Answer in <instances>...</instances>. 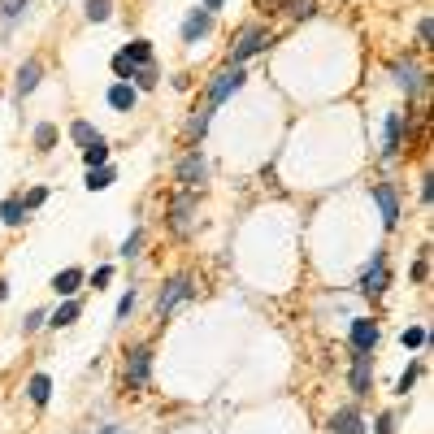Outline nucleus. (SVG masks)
I'll list each match as a JSON object with an SVG mask.
<instances>
[{
    "mask_svg": "<svg viewBox=\"0 0 434 434\" xmlns=\"http://www.w3.org/2000/svg\"><path fill=\"white\" fill-rule=\"evenodd\" d=\"M417 39H421V44H430V39H434V26H430V18H421V22H417Z\"/></svg>",
    "mask_w": 434,
    "mask_h": 434,
    "instance_id": "obj_39",
    "label": "nucleus"
},
{
    "mask_svg": "<svg viewBox=\"0 0 434 434\" xmlns=\"http://www.w3.org/2000/svg\"><path fill=\"white\" fill-rule=\"evenodd\" d=\"M204 178H208V166H204V156H200V148H196V152H187V156L178 161V183H183L187 191H196Z\"/></svg>",
    "mask_w": 434,
    "mask_h": 434,
    "instance_id": "obj_6",
    "label": "nucleus"
},
{
    "mask_svg": "<svg viewBox=\"0 0 434 434\" xmlns=\"http://www.w3.org/2000/svg\"><path fill=\"white\" fill-rule=\"evenodd\" d=\"M108 104L118 108V113H135V104H139V91L131 83H113L108 87Z\"/></svg>",
    "mask_w": 434,
    "mask_h": 434,
    "instance_id": "obj_15",
    "label": "nucleus"
},
{
    "mask_svg": "<svg viewBox=\"0 0 434 434\" xmlns=\"http://www.w3.org/2000/svg\"><path fill=\"white\" fill-rule=\"evenodd\" d=\"M100 434H126V430H122V425H104Z\"/></svg>",
    "mask_w": 434,
    "mask_h": 434,
    "instance_id": "obj_44",
    "label": "nucleus"
},
{
    "mask_svg": "<svg viewBox=\"0 0 434 434\" xmlns=\"http://www.w3.org/2000/svg\"><path fill=\"white\" fill-rule=\"evenodd\" d=\"M222 5H226V0H204V9H208V14H217Z\"/></svg>",
    "mask_w": 434,
    "mask_h": 434,
    "instance_id": "obj_42",
    "label": "nucleus"
},
{
    "mask_svg": "<svg viewBox=\"0 0 434 434\" xmlns=\"http://www.w3.org/2000/svg\"><path fill=\"white\" fill-rule=\"evenodd\" d=\"M191 213H196V191L174 196V204H170V226H174L178 235H187V231H191Z\"/></svg>",
    "mask_w": 434,
    "mask_h": 434,
    "instance_id": "obj_8",
    "label": "nucleus"
},
{
    "mask_svg": "<svg viewBox=\"0 0 434 434\" xmlns=\"http://www.w3.org/2000/svg\"><path fill=\"white\" fill-rule=\"evenodd\" d=\"M391 74H395V83L408 91V96H417V91H425V74L413 66V61H395L391 66Z\"/></svg>",
    "mask_w": 434,
    "mask_h": 434,
    "instance_id": "obj_12",
    "label": "nucleus"
},
{
    "mask_svg": "<svg viewBox=\"0 0 434 434\" xmlns=\"http://www.w3.org/2000/svg\"><path fill=\"white\" fill-rule=\"evenodd\" d=\"M104 283H113V265H100L96 274H91V287H96V291H100Z\"/></svg>",
    "mask_w": 434,
    "mask_h": 434,
    "instance_id": "obj_37",
    "label": "nucleus"
},
{
    "mask_svg": "<svg viewBox=\"0 0 434 434\" xmlns=\"http://www.w3.org/2000/svg\"><path fill=\"white\" fill-rule=\"evenodd\" d=\"M239 87H243V70H239V66H226L222 74H213V83H208V108L222 104L226 96H235Z\"/></svg>",
    "mask_w": 434,
    "mask_h": 434,
    "instance_id": "obj_3",
    "label": "nucleus"
},
{
    "mask_svg": "<svg viewBox=\"0 0 434 434\" xmlns=\"http://www.w3.org/2000/svg\"><path fill=\"white\" fill-rule=\"evenodd\" d=\"M313 14H317L313 0H291V18H313Z\"/></svg>",
    "mask_w": 434,
    "mask_h": 434,
    "instance_id": "obj_36",
    "label": "nucleus"
},
{
    "mask_svg": "<svg viewBox=\"0 0 434 434\" xmlns=\"http://www.w3.org/2000/svg\"><path fill=\"white\" fill-rule=\"evenodd\" d=\"M373 204H378V213H383V226L395 231L400 226V196H395V187L391 183H373Z\"/></svg>",
    "mask_w": 434,
    "mask_h": 434,
    "instance_id": "obj_4",
    "label": "nucleus"
},
{
    "mask_svg": "<svg viewBox=\"0 0 434 434\" xmlns=\"http://www.w3.org/2000/svg\"><path fill=\"white\" fill-rule=\"evenodd\" d=\"M400 343H404V348H421V343H425V326H408V330L400 335Z\"/></svg>",
    "mask_w": 434,
    "mask_h": 434,
    "instance_id": "obj_32",
    "label": "nucleus"
},
{
    "mask_svg": "<svg viewBox=\"0 0 434 434\" xmlns=\"http://www.w3.org/2000/svg\"><path fill=\"white\" fill-rule=\"evenodd\" d=\"M413 278H417V283H425V278H430V256H425V252H421V256H417V265H413Z\"/></svg>",
    "mask_w": 434,
    "mask_h": 434,
    "instance_id": "obj_38",
    "label": "nucleus"
},
{
    "mask_svg": "<svg viewBox=\"0 0 434 434\" xmlns=\"http://www.w3.org/2000/svg\"><path fill=\"white\" fill-rule=\"evenodd\" d=\"M208 31H213V14L208 9H191L187 22H183V44H200Z\"/></svg>",
    "mask_w": 434,
    "mask_h": 434,
    "instance_id": "obj_9",
    "label": "nucleus"
},
{
    "mask_svg": "<svg viewBox=\"0 0 434 434\" xmlns=\"http://www.w3.org/2000/svg\"><path fill=\"white\" fill-rule=\"evenodd\" d=\"M196 296V283H191V274H178V278H170L166 287H161V296H156V313L161 317H170L183 300H191Z\"/></svg>",
    "mask_w": 434,
    "mask_h": 434,
    "instance_id": "obj_1",
    "label": "nucleus"
},
{
    "mask_svg": "<svg viewBox=\"0 0 434 434\" xmlns=\"http://www.w3.org/2000/svg\"><path fill=\"white\" fill-rule=\"evenodd\" d=\"M26 9H31V0H0V18H5L9 26H14V22L26 14Z\"/></svg>",
    "mask_w": 434,
    "mask_h": 434,
    "instance_id": "obj_25",
    "label": "nucleus"
},
{
    "mask_svg": "<svg viewBox=\"0 0 434 434\" xmlns=\"http://www.w3.org/2000/svg\"><path fill=\"white\" fill-rule=\"evenodd\" d=\"M70 139H74L79 148H91V143H100V131H96L91 122L79 118V122H70Z\"/></svg>",
    "mask_w": 434,
    "mask_h": 434,
    "instance_id": "obj_19",
    "label": "nucleus"
},
{
    "mask_svg": "<svg viewBox=\"0 0 434 434\" xmlns=\"http://www.w3.org/2000/svg\"><path fill=\"white\" fill-rule=\"evenodd\" d=\"M131 313H135V291H126V296L118 300V313H113V317H118V321H126Z\"/></svg>",
    "mask_w": 434,
    "mask_h": 434,
    "instance_id": "obj_35",
    "label": "nucleus"
},
{
    "mask_svg": "<svg viewBox=\"0 0 434 434\" xmlns=\"http://www.w3.org/2000/svg\"><path fill=\"white\" fill-rule=\"evenodd\" d=\"M369 365H373V352H356V360H352V395H369Z\"/></svg>",
    "mask_w": 434,
    "mask_h": 434,
    "instance_id": "obj_14",
    "label": "nucleus"
},
{
    "mask_svg": "<svg viewBox=\"0 0 434 434\" xmlns=\"http://www.w3.org/2000/svg\"><path fill=\"white\" fill-rule=\"evenodd\" d=\"M330 430H335V434H365V421H360L356 408H339V413L330 417Z\"/></svg>",
    "mask_w": 434,
    "mask_h": 434,
    "instance_id": "obj_16",
    "label": "nucleus"
},
{
    "mask_svg": "<svg viewBox=\"0 0 434 434\" xmlns=\"http://www.w3.org/2000/svg\"><path fill=\"white\" fill-rule=\"evenodd\" d=\"M139 248H143V231H131V235L122 239V248H118V256H126V261H131V256H139Z\"/></svg>",
    "mask_w": 434,
    "mask_h": 434,
    "instance_id": "obj_28",
    "label": "nucleus"
},
{
    "mask_svg": "<svg viewBox=\"0 0 434 434\" xmlns=\"http://www.w3.org/2000/svg\"><path fill=\"white\" fill-rule=\"evenodd\" d=\"M417 373H421V365L413 360V365H408V369L400 373V383H395V395H408V391H413V383H417Z\"/></svg>",
    "mask_w": 434,
    "mask_h": 434,
    "instance_id": "obj_29",
    "label": "nucleus"
},
{
    "mask_svg": "<svg viewBox=\"0 0 434 434\" xmlns=\"http://www.w3.org/2000/svg\"><path fill=\"white\" fill-rule=\"evenodd\" d=\"M83 166H87V170L108 166V148H104V139H100V143H91V148H83Z\"/></svg>",
    "mask_w": 434,
    "mask_h": 434,
    "instance_id": "obj_24",
    "label": "nucleus"
},
{
    "mask_svg": "<svg viewBox=\"0 0 434 434\" xmlns=\"http://www.w3.org/2000/svg\"><path fill=\"white\" fill-rule=\"evenodd\" d=\"M5 300H9V283H5V278H0V304H5Z\"/></svg>",
    "mask_w": 434,
    "mask_h": 434,
    "instance_id": "obj_43",
    "label": "nucleus"
},
{
    "mask_svg": "<svg viewBox=\"0 0 434 434\" xmlns=\"http://www.w3.org/2000/svg\"><path fill=\"white\" fill-rule=\"evenodd\" d=\"M0 222H5V226H22L26 222V204L14 196V200H5V204H0Z\"/></svg>",
    "mask_w": 434,
    "mask_h": 434,
    "instance_id": "obj_21",
    "label": "nucleus"
},
{
    "mask_svg": "<svg viewBox=\"0 0 434 434\" xmlns=\"http://www.w3.org/2000/svg\"><path fill=\"white\" fill-rule=\"evenodd\" d=\"M387 278H391V274H387V256L373 252V261L365 265V274H360V291H365V296H383V291H387Z\"/></svg>",
    "mask_w": 434,
    "mask_h": 434,
    "instance_id": "obj_5",
    "label": "nucleus"
},
{
    "mask_svg": "<svg viewBox=\"0 0 434 434\" xmlns=\"http://www.w3.org/2000/svg\"><path fill=\"white\" fill-rule=\"evenodd\" d=\"M430 196H434V178H430V174H425V178H421V200H425V204H430Z\"/></svg>",
    "mask_w": 434,
    "mask_h": 434,
    "instance_id": "obj_41",
    "label": "nucleus"
},
{
    "mask_svg": "<svg viewBox=\"0 0 434 434\" xmlns=\"http://www.w3.org/2000/svg\"><path fill=\"white\" fill-rule=\"evenodd\" d=\"M26 395H31V404H39V408H44V404H48V395H52V378H48V373H35L31 383H26Z\"/></svg>",
    "mask_w": 434,
    "mask_h": 434,
    "instance_id": "obj_18",
    "label": "nucleus"
},
{
    "mask_svg": "<svg viewBox=\"0 0 434 434\" xmlns=\"http://www.w3.org/2000/svg\"><path fill=\"white\" fill-rule=\"evenodd\" d=\"M400 139H404V118L400 113H387V126H383V161L400 156Z\"/></svg>",
    "mask_w": 434,
    "mask_h": 434,
    "instance_id": "obj_13",
    "label": "nucleus"
},
{
    "mask_svg": "<svg viewBox=\"0 0 434 434\" xmlns=\"http://www.w3.org/2000/svg\"><path fill=\"white\" fill-rule=\"evenodd\" d=\"M18 200H22L26 208H39V204L48 200V187H31V191H26V196H18Z\"/></svg>",
    "mask_w": 434,
    "mask_h": 434,
    "instance_id": "obj_34",
    "label": "nucleus"
},
{
    "mask_svg": "<svg viewBox=\"0 0 434 434\" xmlns=\"http://www.w3.org/2000/svg\"><path fill=\"white\" fill-rule=\"evenodd\" d=\"M52 143H57V126H52V122H39V126H35V148H39V152H52Z\"/></svg>",
    "mask_w": 434,
    "mask_h": 434,
    "instance_id": "obj_27",
    "label": "nucleus"
},
{
    "mask_svg": "<svg viewBox=\"0 0 434 434\" xmlns=\"http://www.w3.org/2000/svg\"><path fill=\"white\" fill-rule=\"evenodd\" d=\"M265 44H269V35H265L261 26H243V31H239V39L231 44V57H226V61H231V66H243L248 57H256V52H261Z\"/></svg>",
    "mask_w": 434,
    "mask_h": 434,
    "instance_id": "obj_2",
    "label": "nucleus"
},
{
    "mask_svg": "<svg viewBox=\"0 0 434 434\" xmlns=\"http://www.w3.org/2000/svg\"><path fill=\"white\" fill-rule=\"evenodd\" d=\"M39 74H44V66H39V61H26V66L18 70V96H31V91L39 87Z\"/></svg>",
    "mask_w": 434,
    "mask_h": 434,
    "instance_id": "obj_17",
    "label": "nucleus"
},
{
    "mask_svg": "<svg viewBox=\"0 0 434 434\" xmlns=\"http://www.w3.org/2000/svg\"><path fill=\"white\" fill-rule=\"evenodd\" d=\"M44 321H48V313H44V308H31V313L22 317V330H26V335H35V330H39Z\"/></svg>",
    "mask_w": 434,
    "mask_h": 434,
    "instance_id": "obj_31",
    "label": "nucleus"
},
{
    "mask_svg": "<svg viewBox=\"0 0 434 434\" xmlns=\"http://www.w3.org/2000/svg\"><path fill=\"white\" fill-rule=\"evenodd\" d=\"M148 378H152V352L135 348L126 356V387H148Z\"/></svg>",
    "mask_w": 434,
    "mask_h": 434,
    "instance_id": "obj_7",
    "label": "nucleus"
},
{
    "mask_svg": "<svg viewBox=\"0 0 434 434\" xmlns=\"http://www.w3.org/2000/svg\"><path fill=\"white\" fill-rule=\"evenodd\" d=\"M208 118H213V108H200V113L187 122V131H191L196 139H204V131H208Z\"/></svg>",
    "mask_w": 434,
    "mask_h": 434,
    "instance_id": "obj_30",
    "label": "nucleus"
},
{
    "mask_svg": "<svg viewBox=\"0 0 434 434\" xmlns=\"http://www.w3.org/2000/svg\"><path fill=\"white\" fill-rule=\"evenodd\" d=\"M135 83H139L143 91H152V87H156V66H139V70H135Z\"/></svg>",
    "mask_w": 434,
    "mask_h": 434,
    "instance_id": "obj_33",
    "label": "nucleus"
},
{
    "mask_svg": "<svg viewBox=\"0 0 434 434\" xmlns=\"http://www.w3.org/2000/svg\"><path fill=\"white\" fill-rule=\"evenodd\" d=\"M122 52H126L135 66H152V44H148V39H135V44H126Z\"/></svg>",
    "mask_w": 434,
    "mask_h": 434,
    "instance_id": "obj_23",
    "label": "nucleus"
},
{
    "mask_svg": "<svg viewBox=\"0 0 434 434\" xmlns=\"http://www.w3.org/2000/svg\"><path fill=\"white\" fill-rule=\"evenodd\" d=\"M87 283V274H83V269L79 265H70V269H61V274H52V291H57L61 300H74V291Z\"/></svg>",
    "mask_w": 434,
    "mask_h": 434,
    "instance_id": "obj_10",
    "label": "nucleus"
},
{
    "mask_svg": "<svg viewBox=\"0 0 434 434\" xmlns=\"http://www.w3.org/2000/svg\"><path fill=\"white\" fill-rule=\"evenodd\" d=\"M79 313H83V304H79V300H66L57 313L48 317V326H57V330H61V326H74V321H79Z\"/></svg>",
    "mask_w": 434,
    "mask_h": 434,
    "instance_id": "obj_22",
    "label": "nucleus"
},
{
    "mask_svg": "<svg viewBox=\"0 0 434 434\" xmlns=\"http://www.w3.org/2000/svg\"><path fill=\"white\" fill-rule=\"evenodd\" d=\"M113 18V0H87V22H108Z\"/></svg>",
    "mask_w": 434,
    "mask_h": 434,
    "instance_id": "obj_26",
    "label": "nucleus"
},
{
    "mask_svg": "<svg viewBox=\"0 0 434 434\" xmlns=\"http://www.w3.org/2000/svg\"><path fill=\"white\" fill-rule=\"evenodd\" d=\"M113 178H118V170H113V166H96V170H87V191H104V187H113Z\"/></svg>",
    "mask_w": 434,
    "mask_h": 434,
    "instance_id": "obj_20",
    "label": "nucleus"
},
{
    "mask_svg": "<svg viewBox=\"0 0 434 434\" xmlns=\"http://www.w3.org/2000/svg\"><path fill=\"white\" fill-rule=\"evenodd\" d=\"M352 348L356 352H373L378 348V321H369V317L352 321Z\"/></svg>",
    "mask_w": 434,
    "mask_h": 434,
    "instance_id": "obj_11",
    "label": "nucleus"
},
{
    "mask_svg": "<svg viewBox=\"0 0 434 434\" xmlns=\"http://www.w3.org/2000/svg\"><path fill=\"white\" fill-rule=\"evenodd\" d=\"M378 434H395V417H391V413L378 417Z\"/></svg>",
    "mask_w": 434,
    "mask_h": 434,
    "instance_id": "obj_40",
    "label": "nucleus"
}]
</instances>
